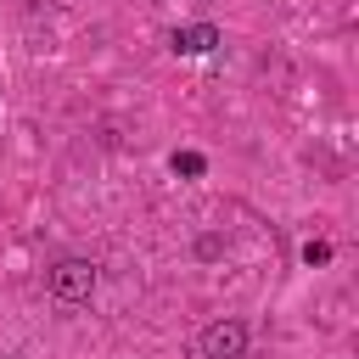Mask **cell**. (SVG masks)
<instances>
[{
	"mask_svg": "<svg viewBox=\"0 0 359 359\" xmlns=\"http://www.w3.org/2000/svg\"><path fill=\"white\" fill-rule=\"evenodd\" d=\"M219 45H224L219 22H185V28L168 34V50H174V56H208V50H219Z\"/></svg>",
	"mask_w": 359,
	"mask_h": 359,
	"instance_id": "obj_3",
	"label": "cell"
},
{
	"mask_svg": "<svg viewBox=\"0 0 359 359\" xmlns=\"http://www.w3.org/2000/svg\"><path fill=\"white\" fill-rule=\"evenodd\" d=\"M168 168H174L180 180H202V174H208V157H202V151H174Z\"/></svg>",
	"mask_w": 359,
	"mask_h": 359,
	"instance_id": "obj_4",
	"label": "cell"
},
{
	"mask_svg": "<svg viewBox=\"0 0 359 359\" xmlns=\"http://www.w3.org/2000/svg\"><path fill=\"white\" fill-rule=\"evenodd\" d=\"M224 247H230L224 236H196V258H202V264H213V258H224Z\"/></svg>",
	"mask_w": 359,
	"mask_h": 359,
	"instance_id": "obj_6",
	"label": "cell"
},
{
	"mask_svg": "<svg viewBox=\"0 0 359 359\" xmlns=\"http://www.w3.org/2000/svg\"><path fill=\"white\" fill-rule=\"evenodd\" d=\"M331 258H337V247H331L325 236H314V241H303V264H309V269H325Z\"/></svg>",
	"mask_w": 359,
	"mask_h": 359,
	"instance_id": "obj_5",
	"label": "cell"
},
{
	"mask_svg": "<svg viewBox=\"0 0 359 359\" xmlns=\"http://www.w3.org/2000/svg\"><path fill=\"white\" fill-rule=\"evenodd\" d=\"M95 286H101V264H95V258H56V264L45 269V297L62 303V309L90 303Z\"/></svg>",
	"mask_w": 359,
	"mask_h": 359,
	"instance_id": "obj_1",
	"label": "cell"
},
{
	"mask_svg": "<svg viewBox=\"0 0 359 359\" xmlns=\"http://www.w3.org/2000/svg\"><path fill=\"white\" fill-rule=\"evenodd\" d=\"M247 348H252V331L236 314H219V320H208L196 331V353L202 359H247Z\"/></svg>",
	"mask_w": 359,
	"mask_h": 359,
	"instance_id": "obj_2",
	"label": "cell"
}]
</instances>
